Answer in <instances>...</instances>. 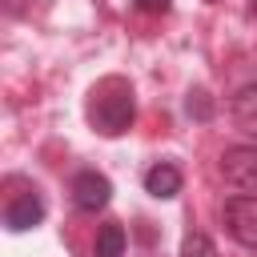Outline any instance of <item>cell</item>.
Segmentation results:
<instances>
[{
    "instance_id": "obj_3",
    "label": "cell",
    "mask_w": 257,
    "mask_h": 257,
    "mask_svg": "<svg viewBox=\"0 0 257 257\" xmlns=\"http://www.w3.org/2000/svg\"><path fill=\"white\" fill-rule=\"evenodd\" d=\"M221 177L237 193H257V145H237L221 157Z\"/></svg>"
},
{
    "instance_id": "obj_13",
    "label": "cell",
    "mask_w": 257,
    "mask_h": 257,
    "mask_svg": "<svg viewBox=\"0 0 257 257\" xmlns=\"http://www.w3.org/2000/svg\"><path fill=\"white\" fill-rule=\"evenodd\" d=\"M249 12H253V16H257V0H249Z\"/></svg>"
},
{
    "instance_id": "obj_7",
    "label": "cell",
    "mask_w": 257,
    "mask_h": 257,
    "mask_svg": "<svg viewBox=\"0 0 257 257\" xmlns=\"http://www.w3.org/2000/svg\"><path fill=\"white\" fill-rule=\"evenodd\" d=\"M233 120L245 128V133H257V84H245L237 96H233Z\"/></svg>"
},
{
    "instance_id": "obj_5",
    "label": "cell",
    "mask_w": 257,
    "mask_h": 257,
    "mask_svg": "<svg viewBox=\"0 0 257 257\" xmlns=\"http://www.w3.org/2000/svg\"><path fill=\"white\" fill-rule=\"evenodd\" d=\"M40 221H44V201H40L36 193H20V197H12V201L4 205V225H8L12 233L36 229Z\"/></svg>"
},
{
    "instance_id": "obj_11",
    "label": "cell",
    "mask_w": 257,
    "mask_h": 257,
    "mask_svg": "<svg viewBox=\"0 0 257 257\" xmlns=\"http://www.w3.org/2000/svg\"><path fill=\"white\" fill-rule=\"evenodd\" d=\"M4 12L8 16H28L32 12V0H4Z\"/></svg>"
},
{
    "instance_id": "obj_6",
    "label": "cell",
    "mask_w": 257,
    "mask_h": 257,
    "mask_svg": "<svg viewBox=\"0 0 257 257\" xmlns=\"http://www.w3.org/2000/svg\"><path fill=\"white\" fill-rule=\"evenodd\" d=\"M145 193L157 197V201H169L181 193V169L173 161H157L149 173H145Z\"/></svg>"
},
{
    "instance_id": "obj_1",
    "label": "cell",
    "mask_w": 257,
    "mask_h": 257,
    "mask_svg": "<svg viewBox=\"0 0 257 257\" xmlns=\"http://www.w3.org/2000/svg\"><path fill=\"white\" fill-rule=\"evenodd\" d=\"M137 116V100H133V84L124 76H104L92 92H88V120L100 137H120L128 133Z\"/></svg>"
},
{
    "instance_id": "obj_2",
    "label": "cell",
    "mask_w": 257,
    "mask_h": 257,
    "mask_svg": "<svg viewBox=\"0 0 257 257\" xmlns=\"http://www.w3.org/2000/svg\"><path fill=\"white\" fill-rule=\"evenodd\" d=\"M225 229L237 245L257 249V197L253 193H241V197L225 201Z\"/></svg>"
},
{
    "instance_id": "obj_8",
    "label": "cell",
    "mask_w": 257,
    "mask_h": 257,
    "mask_svg": "<svg viewBox=\"0 0 257 257\" xmlns=\"http://www.w3.org/2000/svg\"><path fill=\"white\" fill-rule=\"evenodd\" d=\"M96 257H124V229L120 225H104L96 233Z\"/></svg>"
},
{
    "instance_id": "obj_14",
    "label": "cell",
    "mask_w": 257,
    "mask_h": 257,
    "mask_svg": "<svg viewBox=\"0 0 257 257\" xmlns=\"http://www.w3.org/2000/svg\"><path fill=\"white\" fill-rule=\"evenodd\" d=\"M205 4H221V0H205Z\"/></svg>"
},
{
    "instance_id": "obj_9",
    "label": "cell",
    "mask_w": 257,
    "mask_h": 257,
    "mask_svg": "<svg viewBox=\"0 0 257 257\" xmlns=\"http://www.w3.org/2000/svg\"><path fill=\"white\" fill-rule=\"evenodd\" d=\"M181 257H217V245L205 233H185L181 241Z\"/></svg>"
},
{
    "instance_id": "obj_12",
    "label": "cell",
    "mask_w": 257,
    "mask_h": 257,
    "mask_svg": "<svg viewBox=\"0 0 257 257\" xmlns=\"http://www.w3.org/2000/svg\"><path fill=\"white\" fill-rule=\"evenodd\" d=\"M141 12H153V16H161V12H169V0H133Z\"/></svg>"
},
{
    "instance_id": "obj_4",
    "label": "cell",
    "mask_w": 257,
    "mask_h": 257,
    "mask_svg": "<svg viewBox=\"0 0 257 257\" xmlns=\"http://www.w3.org/2000/svg\"><path fill=\"white\" fill-rule=\"evenodd\" d=\"M108 201H112V181H108L104 173L84 169V173L72 177V205H76L80 213H100Z\"/></svg>"
},
{
    "instance_id": "obj_10",
    "label": "cell",
    "mask_w": 257,
    "mask_h": 257,
    "mask_svg": "<svg viewBox=\"0 0 257 257\" xmlns=\"http://www.w3.org/2000/svg\"><path fill=\"white\" fill-rule=\"evenodd\" d=\"M185 108H189L193 116H201V120H205V116L213 112V104H209V96H205L201 88H197V92H189V104H185Z\"/></svg>"
}]
</instances>
